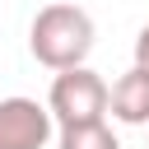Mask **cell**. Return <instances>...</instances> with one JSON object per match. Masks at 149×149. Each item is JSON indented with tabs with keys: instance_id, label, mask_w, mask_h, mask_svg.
<instances>
[{
	"instance_id": "6da1fadb",
	"label": "cell",
	"mask_w": 149,
	"mask_h": 149,
	"mask_svg": "<svg viewBox=\"0 0 149 149\" xmlns=\"http://www.w3.org/2000/svg\"><path fill=\"white\" fill-rule=\"evenodd\" d=\"M93 19L88 9L70 5V0H56V5H42L33 14V28H28V51L47 65V70H74L88 61L93 51Z\"/></svg>"
},
{
	"instance_id": "7a4b0ae2",
	"label": "cell",
	"mask_w": 149,
	"mask_h": 149,
	"mask_svg": "<svg viewBox=\"0 0 149 149\" xmlns=\"http://www.w3.org/2000/svg\"><path fill=\"white\" fill-rule=\"evenodd\" d=\"M47 107H51L56 126H88V121H107L112 88L102 84V74H98V70L74 65V70H61V74L51 79Z\"/></svg>"
},
{
	"instance_id": "3957f363",
	"label": "cell",
	"mask_w": 149,
	"mask_h": 149,
	"mask_svg": "<svg viewBox=\"0 0 149 149\" xmlns=\"http://www.w3.org/2000/svg\"><path fill=\"white\" fill-rule=\"evenodd\" d=\"M51 126L56 116L37 98H0V149H47Z\"/></svg>"
},
{
	"instance_id": "277c9868",
	"label": "cell",
	"mask_w": 149,
	"mask_h": 149,
	"mask_svg": "<svg viewBox=\"0 0 149 149\" xmlns=\"http://www.w3.org/2000/svg\"><path fill=\"white\" fill-rule=\"evenodd\" d=\"M121 126H149V70L130 65L116 84H112V107H107Z\"/></svg>"
},
{
	"instance_id": "5b68a950",
	"label": "cell",
	"mask_w": 149,
	"mask_h": 149,
	"mask_svg": "<svg viewBox=\"0 0 149 149\" xmlns=\"http://www.w3.org/2000/svg\"><path fill=\"white\" fill-rule=\"evenodd\" d=\"M61 149H121L107 121H88V126H61Z\"/></svg>"
},
{
	"instance_id": "8992f818",
	"label": "cell",
	"mask_w": 149,
	"mask_h": 149,
	"mask_svg": "<svg viewBox=\"0 0 149 149\" xmlns=\"http://www.w3.org/2000/svg\"><path fill=\"white\" fill-rule=\"evenodd\" d=\"M135 65H144L149 70V23L140 28V37H135Z\"/></svg>"
}]
</instances>
